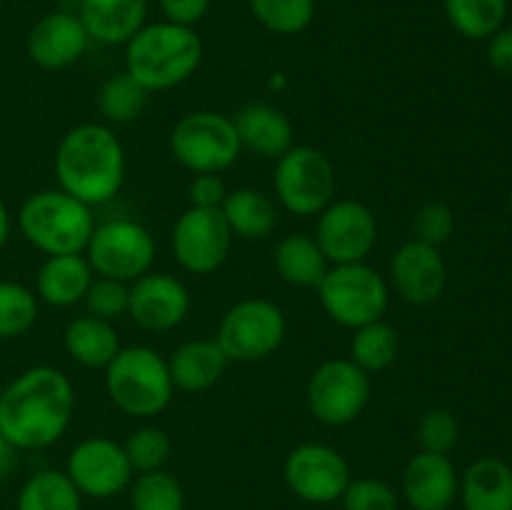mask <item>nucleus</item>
Masks as SVG:
<instances>
[{"instance_id": "dca6fc26", "label": "nucleus", "mask_w": 512, "mask_h": 510, "mask_svg": "<svg viewBox=\"0 0 512 510\" xmlns=\"http://www.w3.org/2000/svg\"><path fill=\"white\" fill-rule=\"evenodd\" d=\"M390 280L405 303L430 305L445 293L448 285V265L440 248L410 238L395 250L390 260Z\"/></svg>"}, {"instance_id": "2f4dec72", "label": "nucleus", "mask_w": 512, "mask_h": 510, "mask_svg": "<svg viewBox=\"0 0 512 510\" xmlns=\"http://www.w3.org/2000/svg\"><path fill=\"white\" fill-rule=\"evenodd\" d=\"M253 18L275 35H298L315 18V0H248Z\"/></svg>"}, {"instance_id": "7ed1b4c3", "label": "nucleus", "mask_w": 512, "mask_h": 510, "mask_svg": "<svg viewBox=\"0 0 512 510\" xmlns=\"http://www.w3.org/2000/svg\"><path fill=\"white\" fill-rule=\"evenodd\" d=\"M203 63V40L195 28L168 23H145L125 43V73L133 75L148 93L170 90L195 75Z\"/></svg>"}, {"instance_id": "39448f33", "label": "nucleus", "mask_w": 512, "mask_h": 510, "mask_svg": "<svg viewBox=\"0 0 512 510\" xmlns=\"http://www.w3.org/2000/svg\"><path fill=\"white\" fill-rule=\"evenodd\" d=\"M105 390L118 410L133 418H155L173 400L168 360L148 345L120 348L105 368Z\"/></svg>"}, {"instance_id": "37998d69", "label": "nucleus", "mask_w": 512, "mask_h": 510, "mask_svg": "<svg viewBox=\"0 0 512 510\" xmlns=\"http://www.w3.org/2000/svg\"><path fill=\"white\" fill-rule=\"evenodd\" d=\"M15 463H18V448H15V445L5 438L3 430H0V480L8 478V475L13 473Z\"/></svg>"}, {"instance_id": "c85d7f7f", "label": "nucleus", "mask_w": 512, "mask_h": 510, "mask_svg": "<svg viewBox=\"0 0 512 510\" xmlns=\"http://www.w3.org/2000/svg\"><path fill=\"white\" fill-rule=\"evenodd\" d=\"M445 18L458 35L488 40L508 20V0H443Z\"/></svg>"}, {"instance_id": "f257e3e1", "label": "nucleus", "mask_w": 512, "mask_h": 510, "mask_svg": "<svg viewBox=\"0 0 512 510\" xmlns=\"http://www.w3.org/2000/svg\"><path fill=\"white\" fill-rule=\"evenodd\" d=\"M75 410L68 375L50 365L23 370L0 395V430L18 450H43L58 443Z\"/></svg>"}, {"instance_id": "7c9ffc66", "label": "nucleus", "mask_w": 512, "mask_h": 510, "mask_svg": "<svg viewBox=\"0 0 512 510\" xmlns=\"http://www.w3.org/2000/svg\"><path fill=\"white\" fill-rule=\"evenodd\" d=\"M148 105V90L123 70L110 75L98 93V108L108 123L123 125L138 118Z\"/></svg>"}, {"instance_id": "2eb2a0df", "label": "nucleus", "mask_w": 512, "mask_h": 510, "mask_svg": "<svg viewBox=\"0 0 512 510\" xmlns=\"http://www.w3.org/2000/svg\"><path fill=\"white\" fill-rule=\"evenodd\" d=\"M65 475L73 480L80 495L113 498L130 488L135 470L120 443L108 438H85L70 450Z\"/></svg>"}, {"instance_id": "6ab92c4d", "label": "nucleus", "mask_w": 512, "mask_h": 510, "mask_svg": "<svg viewBox=\"0 0 512 510\" xmlns=\"http://www.w3.org/2000/svg\"><path fill=\"white\" fill-rule=\"evenodd\" d=\"M458 493L460 475L450 455L420 450L405 465L403 498L413 510H450Z\"/></svg>"}, {"instance_id": "f704fd0d", "label": "nucleus", "mask_w": 512, "mask_h": 510, "mask_svg": "<svg viewBox=\"0 0 512 510\" xmlns=\"http://www.w3.org/2000/svg\"><path fill=\"white\" fill-rule=\"evenodd\" d=\"M123 448L135 473H150V470L165 468L170 453H173V440H170V435L163 428L143 425V428L133 430L128 435Z\"/></svg>"}, {"instance_id": "0eeeda50", "label": "nucleus", "mask_w": 512, "mask_h": 510, "mask_svg": "<svg viewBox=\"0 0 512 510\" xmlns=\"http://www.w3.org/2000/svg\"><path fill=\"white\" fill-rule=\"evenodd\" d=\"M240 145L233 118L215 110L183 115L170 133V153L190 173H223L238 160Z\"/></svg>"}, {"instance_id": "f03ea898", "label": "nucleus", "mask_w": 512, "mask_h": 510, "mask_svg": "<svg viewBox=\"0 0 512 510\" xmlns=\"http://www.w3.org/2000/svg\"><path fill=\"white\" fill-rule=\"evenodd\" d=\"M55 178L60 190L85 205H103L120 193L125 180V150L118 135L103 123L70 128L55 150Z\"/></svg>"}, {"instance_id": "1a4fd4ad", "label": "nucleus", "mask_w": 512, "mask_h": 510, "mask_svg": "<svg viewBox=\"0 0 512 510\" xmlns=\"http://www.w3.org/2000/svg\"><path fill=\"white\" fill-rule=\"evenodd\" d=\"M275 195L288 213L320 215L335 195V168L323 150L293 145L275 165Z\"/></svg>"}, {"instance_id": "b1692460", "label": "nucleus", "mask_w": 512, "mask_h": 510, "mask_svg": "<svg viewBox=\"0 0 512 510\" xmlns=\"http://www.w3.org/2000/svg\"><path fill=\"white\" fill-rule=\"evenodd\" d=\"M465 510H512V468L495 455L473 460L460 475Z\"/></svg>"}, {"instance_id": "9b49d317", "label": "nucleus", "mask_w": 512, "mask_h": 510, "mask_svg": "<svg viewBox=\"0 0 512 510\" xmlns=\"http://www.w3.org/2000/svg\"><path fill=\"white\" fill-rule=\"evenodd\" d=\"M370 375L350 358L325 360L313 370L305 388L308 410L315 420L330 428L350 425L370 403Z\"/></svg>"}, {"instance_id": "49530a36", "label": "nucleus", "mask_w": 512, "mask_h": 510, "mask_svg": "<svg viewBox=\"0 0 512 510\" xmlns=\"http://www.w3.org/2000/svg\"><path fill=\"white\" fill-rule=\"evenodd\" d=\"M510 213H512V190H510Z\"/></svg>"}, {"instance_id": "9d476101", "label": "nucleus", "mask_w": 512, "mask_h": 510, "mask_svg": "<svg viewBox=\"0 0 512 510\" xmlns=\"http://www.w3.org/2000/svg\"><path fill=\"white\" fill-rule=\"evenodd\" d=\"M85 258L100 278L133 283L153 268L155 238L145 225L130 218L105 220L95 225L85 248Z\"/></svg>"}, {"instance_id": "ddd939ff", "label": "nucleus", "mask_w": 512, "mask_h": 510, "mask_svg": "<svg viewBox=\"0 0 512 510\" xmlns=\"http://www.w3.org/2000/svg\"><path fill=\"white\" fill-rule=\"evenodd\" d=\"M315 240L330 265L363 263L373 253L378 240V220L373 210L360 200H333L318 215Z\"/></svg>"}, {"instance_id": "20e7f679", "label": "nucleus", "mask_w": 512, "mask_h": 510, "mask_svg": "<svg viewBox=\"0 0 512 510\" xmlns=\"http://www.w3.org/2000/svg\"><path fill=\"white\" fill-rule=\"evenodd\" d=\"M18 228L33 248L45 255L85 253L95 230L90 205L65 190H40L30 195L18 213Z\"/></svg>"}, {"instance_id": "58836bf2", "label": "nucleus", "mask_w": 512, "mask_h": 510, "mask_svg": "<svg viewBox=\"0 0 512 510\" xmlns=\"http://www.w3.org/2000/svg\"><path fill=\"white\" fill-rule=\"evenodd\" d=\"M455 230V215L450 205L445 203H428L415 213L413 220V238L420 243H428L440 248L448 243Z\"/></svg>"}, {"instance_id": "5701e85b", "label": "nucleus", "mask_w": 512, "mask_h": 510, "mask_svg": "<svg viewBox=\"0 0 512 510\" xmlns=\"http://www.w3.org/2000/svg\"><path fill=\"white\" fill-rule=\"evenodd\" d=\"M93 278L95 273L83 253L48 255L38 270L35 290L43 303L53 308H70L75 303H83Z\"/></svg>"}, {"instance_id": "c03bdc74", "label": "nucleus", "mask_w": 512, "mask_h": 510, "mask_svg": "<svg viewBox=\"0 0 512 510\" xmlns=\"http://www.w3.org/2000/svg\"><path fill=\"white\" fill-rule=\"evenodd\" d=\"M8 238H10V213L8 208H5L3 200H0V248L8 243Z\"/></svg>"}, {"instance_id": "c9c22d12", "label": "nucleus", "mask_w": 512, "mask_h": 510, "mask_svg": "<svg viewBox=\"0 0 512 510\" xmlns=\"http://www.w3.org/2000/svg\"><path fill=\"white\" fill-rule=\"evenodd\" d=\"M83 303L85 308H88V315L113 323V320H118L120 315H128L130 285L120 283V280L100 278V275H95L88 293H85Z\"/></svg>"}, {"instance_id": "473e14b6", "label": "nucleus", "mask_w": 512, "mask_h": 510, "mask_svg": "<svg viewBox=\"0 0 512 510\" xmlns=\"http://www.w3.org/2000/svg\"><path fill=\"white\" fill-rule=\"evenodd\" d=\"M130 508L133 510H185V493L178 478L168 470L138 473L130 483Z\"/></svg>"}, {"instance_id": "4c0bfd02", "label": "nucleus", "mask_w": 512, "mask_h": 510, "mask_svg": "<svg viewBox=\"0 0 512 510\" xmlns=\"http://www.w3.org/2000/svg\"><path fill=\"white\" fill-rule=\"evenodd\" d=\"M340 503L343 510H398V493L380 478H350Z\"/></svg>"}, {"instance_id": "6e6552de", "label": "nucleus", "mask_w": 512, "mask_h": 510, "mask_svg": "<svg viewBox=\"0 0 512 510\" xmlns=\"http://www.w3.org/2000/svg\"><path fill=\"white\" fill-rule=\"evenodd\" d=\"M285 333H288V320L273 300L248 298L225 310L215 340L228 360L258 363L270 358L283 345Z\"/></svg>"}, {"instance_id": "a211bd4d", "label": "nucleus", "mask_w": 512, "mask_h": 510, "mask_svg": "<svg viewBox=\"0 0 512 510\" xmlns=\"http://www.w3.org/2000/svg\"><path fill=\"white\" fill-rule=\"evenodd\" d=\"M88 43V30L80 23L78 13L70 10H50L40 15L25 38L30 60L43 70L70 68L83 58Z\"/></svg>"}, {"instance_id": "a19ab883", "label": "nucleus", "mask_w": 512, "mask_h": 510, "mask_svg": "<svg viewBox=\"0 0 512 510\" xmlns=\"http://www.w3.org/2000/svg\"><path fill=\"white\" fill-rule=\"evenodd\" d=\"M158 5L168 23L195 28L208 15L213 0H158Z\"/></svg>"}, {"instance_id": "aec40b11", "label": "nucleus", "mask_w": 512, "mask_h": 510, "mask_svg": "<svg viewBox=\"0 0 512 510\" xmlns=\"http://www.w3.org/2000/svg\"><path fill=\"white\" fill-rule=\"evenodd\" d=\"M78 18L95 43L125 45L148 23V0H78Z\"/></svg>"}, {"instance_id": "e433bc0d", "label": "nucleus", "mask_w": 512, "mask_h": 510, "mask_svg": "<svg viewBox=\"0 0 512 510\" xmlns=\"http://www.w3.org/2000/svg\"><path fill=\"white\" fill-rule=\"evenodd\" d=\"M460 440V423L450 410L435 408L420 418L418 425V443L425 453L450 455V450Z\"/></svg>"}, {"instance_id": "ea45409f", "label": "nucleus", "mask_w": 512, "mask_h": 510, "mask_svg": "<svg viewBox=\"0 0 512 510\" xmlns=\"http://www.w3.org/2000/svg\"><path fill=\"white\" fill-rule=\"evenodd\" d=\"M190 205L193 208H220L228 195V188L218 173H198L188 185Z\"/></svg>"}, {"instance_id": "a18cd8bd", "label": "nucleus", "mask_w": 512, "mask_h": 510, "mask_svg": "<svg viewBox=\"0 0 512 510\" xmlns=\"http://www.w3.org/2000/svg\"><path fill=\"white\" fill-rule=\"evenodd\" d=\"M3 388H5V385H3V380H0V395H3Z\"/></svg>"}, {"instance_id": "423d86ee", "label": "nucleus", "mask_w": 512, "mask_h": 510, "mask_svg": "<svg viewBox=\"0 0 512 510\" xmlns=\"http://www.w3.org/2000/svg\"><path fill=\"white\" fill-rule=\"evenodd\" d=\"M315 290L330 320L350 330L373 323V320H383L390 303L388 283L365 260L330 265Z\"/></svg>"}, {"instance_id": "4be33fe9", "label": "nucleus", "mask_w": 512, "mask_h": 510, "mask_svg": "<svg viewBox=\"0 0 512 510\" xmlns=\"http://www.w3.org/2000/svg\"><path fill=\"white\" fill-rule=\"evenodd\" d=\"M228 355L215 338H198L178 345L168 358L170 380L185 393H203L210 390L228 368Z\"/></svg>"}, {"instance_id": "412c9836", "label": "nucleus", "mask_w": 512, "mask_h": 510, "mask_svg": "<svg viewBox=\"0 0 512 510\" xmlns=\"http://www.w3.org/2000/svg\"><path fill=\"white\" fill-rule=\"evenodd\" d=\"M240 145L260 158L278 160L295 145V130L288 115L268 103H248L233 118Z\"/></svg>"}, {"instance_id": "f8f14e48", "label": "nucleus", "mask_w": 512, "mask_h": 510, "mask_svg": "<svg viewBox=\"0 0 512 510\" xmlns=\"http://www.w3.org/2000/svg\"><path fill=\"white\" fill-rule=\"evenodd\" d=\"M283 478L295 498L310 505H330L343 498L350 483V465L325 443H303L285 458Z\"/></svg>"}, {"instance_id": "f3484780", "label": "nucleus", "mask_w": 512, "mask_h": 510, "mask_svg": "<svg viewBox=\"0 0 512 510\" xmlns=\"http://www.w3.org/2000/svg\"><path fill=\"white\" fill-rule=\"evenodd\" d=\"M190 293L175 275L145 273L130 285L128 315L145 330L165 333L188 318Z\"/></svg>"}, {"instance_id": "393cba45", "label": "nucleus", "mask_w": 512, "mask_h": 510, "mask_svg": "<svg viewBox=\"0 0 512 510\" xmlns=\"http://www.w3.org/2000/svg\"><path fill=\"white\" fill-rule=\"evenodd\" d=\"M273 265L280 278L295 288H318L330 268L318 240L305 233L285 235L275 248Z\"/></svg>"}, {"instance_id": "c756f323", "label": "nucleus", "mask_w": 512, "mask_h": 510, "mask_svg": "<svg viewBox=\"0 0 512 510\" xmlns=\"http://www.w3.org/2000/svg\"><path fill=\"white\" fill-rule=\"evenodd\" d=\"M400 338L398 330L385 320H373L368 325H360L353 330L350 340V360L365 370L368 375L383 373L398 360Z\"/></svg>"}, {"instance_id": "a878e982", "label": "nucleus", "mask_w": 512, "mask_h": 510, "mask_svg": "<svg viewBox=\"0 0 512 510\" xmlns=\"http://www.w3.org/2000/svg\"><path fill=\"white\" fill-rule=\"evenodd\" d=\"M65 353L83 368H108L110 360L118 355L120 338L113 323L80 315L65 325Z\"/></svg>"}, {"instance_id": "79ce46f5", "label": "nucleus", "mask_w": 512, "mask_h": 510, "mask_svg": "<svg viewBox=\"0 0 512 510\" xmlns=\"http://www.w3.org/2000/svg\"><path fill=\"white\" fill-rule=\"evenodd\" d=\"M488 63L500 75L512 78V25H503L493 38H488Z\"/></svg>"}, {"instance_id": "bb28decb", "label": "nucleus", "mask_w": 512, "mask_h": 510, "mask_svg": "<svg viewBox=\"0 0 512 510\" xmlns=\"http://www.w3.org/2000/svg\"><path fill=\"white\" fill-rule=\"evenodd\" d=\"M220 210H223L225 223H228L233 238L235 235L245 240L268 238L275 230V223H278L273 200L255 188L228 190Z\"/></svg>"}, {"instance_id": "cd10ccee", "label": "nucleus", "mask_w": 512, "mask_h": 510, "mask_svg": "<svg viewBox=\"0 0 512 510\" xmlns=\"http://www.w3.org/2000/svg\"><path fill=\"white\" fill-rule=\"evenodd\" d=\"M15 510H83V495L65 470L45 468L20 485Z\"/></svg>"}, {"instance_id": "4468645a", "label": "nucleus", "mask_w": 512, "mask_h": 510, "mask_svg": "<svg viewBox=\"0 0 512 510\" xmlns=\"http://www.w3.org/2000/svg\"><path fill=\"white\" fill-rule=\"evenodd\" d=\"M233 245L225 215L220 208L190 205L173 228V253L180 268L193 275L215 273L225 263Z\"/></svg>"}, {"instance_id": "72a5a7b5", "label": "nucleus", "mask_w": 512, "mask_h": 510, "mask_svg": "<svg viewBox=\"0 0 512 510\" xmlns=\"http://www.w3.org/2000/svg\"><path fill=\"white\" fill-rule=\"evenodd\" d=\"M38 320V295L23 283L0 280V340L28 333Z\"/></svg>"}]
</instances>
